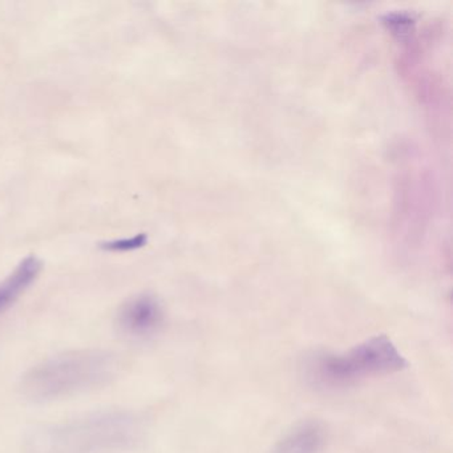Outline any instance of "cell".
Wrapping results in <instances>:
<instances>
[{
    "mask_svg": "<svg viewBox=\"0 0 453 453\" xmlns=\"http://www.w3.org/2000/svg\"><path fill=\"white\" fill-rule=\"evenodd\" d=\"M119 370L116 355L105 349H76L39 363L20 381V389L35 402L62 399L104 386Z\"/></svg>",
    "mask_w": 453,
    "mask_h": 453,
    "instance_id": "cell-1",
    "label": "cell"
},
{
    "mask_svg": "<svg viewBox=\"0 0 453 453\" xmlns=\"http://www.w3.org/2000/svg\"><path fill=\"white\" fill-rule=\"evenodd\" d=\"M142 426L134 413H95L38 432L31 439L34 453H99L123 449L139 441Z\"/></svg>",
    "mask_w": 453,
    "mask_h": 453,
    "instance_id": "cell-2",
    "label": "cell"
},
{
    "mask_svg": "<svg viewBox=\"0 0 453 453\" xmlns=\"http://www.w3.org/2000/svg\"><path fill=\"white\" fill-rule=\"evenodd\" d=\"M407 360L387 335H375L344 354H326L311 365V378L320 386L346 387L375 376L391 375Z\"/></svg>",
    "mask_w": 453,
    "mask_h": 453,
    "instance_id": "cell-3",
    "label": "cell"
},
{
    "mask_svg": "<svg viewBox=\"0 0 453 453\" xmlns=\"http://www.w3.org/2000/svg\"><path fill=\"white\" fill-rule=\"evenodd\" d=\"M164 311L155 296L142 294L134 296L119 310L118 326L120 333L132 338H147L160 330Z\"/></svg>",
    "mask_w": 453,
    "mask_h": 453,
    "instance_id": "cell-4",
    "label": "cell"
},
{
    "mask_svg": "<svg viewBox=\"0 0 453 453\" xmlns=\"http://www.w3.org/2000/svg\"><path fill=\"white\" fill-rule=\"evenodd\" d=\"M325 440L323 426L317 421H306L288 431L272 453H320Z\"/></svg>",
    "mask_w": 453,
    "mask_h": 453,
    "instance_id": "cell-5",
    "label": "cell"
},
{
    "mask_svg": "<svg viewBox=\"0 0 453 453\" xmlns=\"http://www.w3.org/2000/svg\"><path fill=\"white\" fill-rule=\"evenodd\" d=\"M41 269V261L35 257H28L6 280L0 282V314L10 309L30 288Z\"/></svg>",
    "mask_w": 453,
    "mask_h": 453,
    "instance_id": "cell-6",
    "label": "cell"
},
{
    "mask_svg": "<svg viewBox=\"0 0 453 453\" xmlns=\"http://www.w3.org/2000/svg\"><path fill=\"white\" fill-rule=\"evenodd\" d=\"M142 243H144V237L137 235L136 238H132V240H120L115 241V242L105 243L104 248L111 251H126L139 248Z\"/></svg>",
    "mask_w": 453,
    "mask_h": 453,
    "instance_id": "cell-7",
    "label": "cell"
}]
</instances>
